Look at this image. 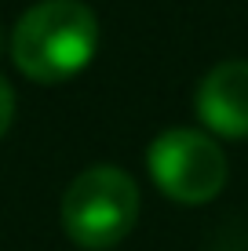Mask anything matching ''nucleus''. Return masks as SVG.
<instances>
[{
    "label": "nucleus",
    "mask_w": 248,
    "mask_h": 251,
    "mask_svg": "<svg viewBox=\"0 0 248 251\" xmlns=\"http://www.w3.org/2000/svg\"><path fill=\"white\" fill-rule=\"evenodd\" d=\"M99 19L81 0H40L11 29V62L37 84H62L91 62Z\"/></svg>",
    "instance_id": "1"
},
{
    "label": "nucleus",
    "mask_w": 248,
    "mask_h": 251,
    "mask_svg": "<svg viewBox=\"0 0 248 251\" xmlns=\"http://www.w3.org/2000/svg\"><path fill=\"white\" fill-rule=\"evenodd\" d=\"M139 219V186L113 164L81 171L62 197V229L77 248H117Z\"/></svg>",
    "instance_id": "2"
},
{
    "label": "nucleus",
    "mask_w": 248,
    "mask_h": 251,
    "mask_svg": "<svg viewBox=\"0 0 248 251\" xmlns=\"http://www.w3.org/2000/svg\"><path fill=\"white\" fill-rule=\"evenodd\" d=\"M146 168L175 204H208L226 186V157L219 142L193 127H172L150 142Z\"/></svg>",
    "instance_id": "3"
},
{
    "label": "nucleus",
    "mask_w": 248,
    "mask_h": 251,
    "mask_svg": "<svg viewBox=\"0 0 248 251\" xmlns=\"http://www.w3.org/2000/svg\"><path fill=\"white\" fill-rule=\"evenodd\" d=\"M197 117L212 135L248 138V62H219L197 88Z\"/></svg>",
    "instance_id": "4"
},
{
    "label": "nucleus",
    "mask_w": 248,
    "mask_h": 251,
    "mask_svg": "<svg viewBox=\"0 0 248 251\" xmlns=\"http://www.w3.org/2000/svg\"><path fill=\"white\" fill-rule=\"evenodd\" d=\"M11 120H15V91H11V84L0 76V138L11 127Z\"/></svg>",
    "instance_id": "5"
},
{
    "label": "nucleus",
    "mask_w": 248,
    "mask_h": 251,
    "mask_svg": "<svg viewBox=\"0 0 248 251\" xmlns=\"http://www.w3.org/2000/svg\"><path fill=\"white\" fill-rule=\"evenodd\" d=\"M0 55H4V29H0Z\"/></svg>",
    "instance_id": "6"
}]
</instances>
